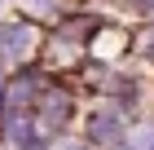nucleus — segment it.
Masks as SVG:
<instances>
[{"label": "nucleus", "instance_id": "nucleus-2", "mask_svg": "<svg viewBox=\"0 0 154 150\" xmlns=\"http://www.w3.org/2000/svg\"><path fill=\"white\" fill-rule=\"evenodd\" d=\"M119 137H123V119L115 110H93L88 115V141L93 146H115Z\"/></svg>", "mask_w": 154, "mask_h": 150}, {"label": "nucleus", "instance_id": "nucleus-1", "mask_svg": "<svg viewBox=\"0 0 154 150\" xmlns=\"http://www.w3.org/2000/svg\"><path fill=\"white\" fill-rule=\"evenodd\" d=\"M40 106V84L31 80V75H18V80L9 84V88H5V110H13V115H18V110H35Z\"/></svg>", "mask_w": 154, "mask_h": 150}, {"label": "nucleus", "instance_id": "nucleus-5", "mask_svg": "<svg viewBox=\"0 0 154 150\" xmlns=\"http://www.w3.org/2000/svg\"><path fill=\"white\" fill-rule=\"evenodd\" d=\"M150 5H154V0H137V9H150Z\"/></svg>", "mask_w": 154, "mask_h": 150}, {"label": "nucleus", "instance_id": "nucleus-6", "mask_svg": "<svg viewBox=\"0 0 154 150\" xmlns=\"http://www.w3.org/2000/svg\"><path fill=\"white\" fill-rule=\"evenodd\" d=\"M150 53H154V44H150Z\"/></svg>", "mask_w": 154, "mask_h": 150}, {"label": "nucleus", "instance_id": "nucleus-4", "mask_svg": "<svg viewBox=\"0 0 154 150\" xmlns=\"http://www.w3.org/2000/svg\"><path fill=\"white\" fill-rule=\"evenodd\" d=\"M35 110H44V119H53V124H66V119H71V97H66V93H57V97H44Z\"/></svg>", "mask_w": 154, "mask_h": 150}, {"label": "nucleus", "instance_id": "nucleus-3", "mask_svg": "<svg viewBox=\"0 0 154 150\" xmlns=\"http://www.w3.org/2000/svg\"><path fill=\"white\" fill-rule=\"evenodd\" d=\"M0 49L13 53V58H22L26 49H31V27H5L0 31Z\"/></svg>", "mask_w": 154, "mask_h": 150}]
</instances>
